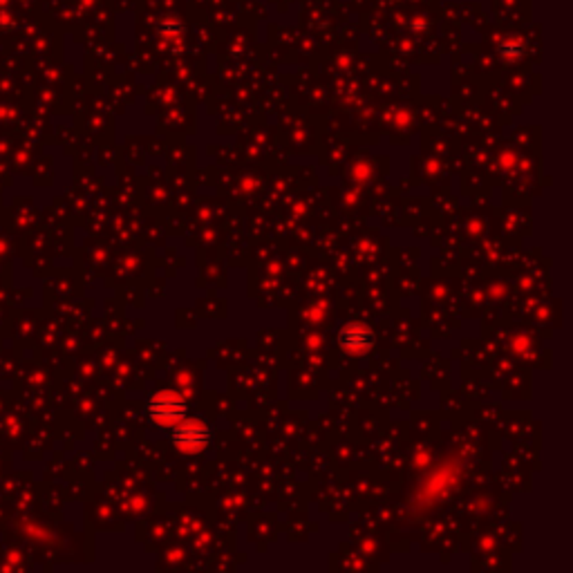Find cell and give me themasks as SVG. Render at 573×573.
Segmentation results:
<instances>
[{"mask_svg":"<svg viewBox=\"0 0 573 573\" xmlns=\"http://www.w3.org/2000/svg\"><path fill=\"white\" fill-rule=\"evenodd\" d=\"M338 338H341V345L345 347V351H349V354H366V351L374 345L372 332L366 327V325H358V322L345 325L341 334H338Z\"/></svg>","mask_w":573,"mask_h":573,"instance_id":"3","label":"cell"},{"mask_svg":"<svg viewBox=\"0 0 573 573\" xmlns=\"http://www.w3.org/2000/svg\"><path fill=\"white\" fill-rule=\"evenodd\" d=\"M208 441H211V430L198 419H186L184 416L177 426H173V444L179 452L198 454L208 446Z\"/></svg>","mask_w":573,"mask_h":573,"instance_id":"1","label":"cell"},{"mask_svg":"<svg viewBox=\"0 0 573 573\" xmlns=\"http://www.w3.org/2000/svg\"><path fill=\"white\" fill-rule=\"evenodd\" d=\"M148 410H150V419L157 426L173 428L186 416V403L177 392L166 390V392H157L152 397Z\"/></svg>","mask_w":573,"mask_h":573,"instance_id":"2","label":"cell"}]
</instances>
